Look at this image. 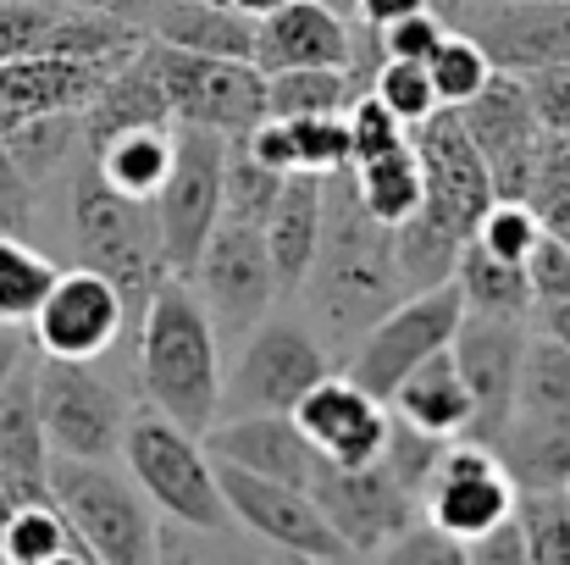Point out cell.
<instances>
[{"mask_svg": "<svg viewBox=\"0 0 570 565\" xmlns=\"http://www.w3.org/2000/svg\"><path fill=\"white\" fill-rule=\"evenodd\" d=\"M322 205H327V222H322L316 266L305 277V300H311V316L327 333V350L350 355L355 339L404 300L399 233L382 227L366 211V199L355 188V167L322 178Z\"/></svg>", "mask_w": 570, "mask_h": 565, "instance_id": "cell-1", "label": "cell"}, {"mask_svg": "<svg viewBox=\"0 0 570 565\" xmlns=\"http://www.w3.org/2000/svg\"><path fill=\"white\" fill-rule=\"evenodd\" d=\"M139 382L150 410L173 416L189 432H210L222 421V333L194 289V277L167 272L139 316Z\"/></svg>", "mask_w": 570, "mask_h": 565, "instance_id": "cell-2", "label": "cell"}, {"mask_svg": "<svg viewBox=\"0 0 570 565\" xmlns=\"http://www.w3.org/2000/svg\"><path fill=\"white\" fill-rule=\"evenodd\" d=\"M122 466L139 483V494L178 527H189L199 538H222L233 527L216 460L205 449V438L178 427L161 410H134L128 438H122Z\"/></svg>", "mask_w": 570, "mask_h": 565, "instance_id": "cell-3", "label": "cell"}, {"mask_svg": "<svg viewBox=\"0 0 570 565\" xmlns=\"http://www.w3.org/2000/svg\"><path fill=\"white\" fill-rule=\"evenodd\" d=\"M72 238H78V261L95 266V272H106L128 294L134 311L167 277L156 205L150 199H128L122 188L106 184L100 167H95V156H83L78 173H72Z\"/></svg>", "mask_w": 570, "mask_h": 565, "instance_id": "cell-4", "label": "cell"}, {"mask_svg": "<svg viewBox=\"0 0 570 565\" xmlns=\"http://www.w3.org/2000/svg\"><path fill=\"white\" fill-rule=\"evenodd\" d=\"M50 499L61 505L72 544L95 565H156V505L111 460H50Z\"/></svg>", "mask_w": 570, "mask_h": 565, "instance_id": "cell-5", "label": "cell"}, {"mask_svg": "<svg viewBox=\"0 0 570 565\" xmlns=\"http://www.w3.org/2000/svg\"><path fill=\"white\" fill-rule=\"evenodd\" d=\"M460 322H465V294H460L454 277L438 283V289L404 294L387 316H377L355 339V350L344 355V377L361 382L366 393H377L382 405H387L393 388L415 372L421 361H432V355H443L454 344Z\"/></svg>", "mask_w": 570, "mask_h": 565, "instance_id": "cell-6", "label": "cell"}, {"mask_svg": "<svg viewBox=\"0 0 570 565\" xmlns=\"http://www.w3.org/2000/svg\"><path fill=\"white\" fill-rule=\"evenodd\" d=\"M173 139H178V156H173V173L156 194V227H161L167 272L194 277L210 233L222 227V184H227L233 139L216 128H189V123H178Z\"/></svg>", "mask_w": 570, "mask_h": 565, "instance_id": "cell-7", "label": "cell"}, {"mask_svg": "<svg viewBox=\"0 0 570 565\" xmlns=\"http://www.w3.org/2000/svg\"><path fill=\"white\" fill-rule=\"evenodd\" d=\"M150 67L161 78V95L173 106V123L216 128L227 139H244L266 111V72L255 61H227V56H194L173 45H145Z\"/></svg>", "mask_w": 570, "mask_h": 565, "instance_id": "cell-8", "label": "cell"}, {"mask_svg": "<svg viewBox=\"0 0 570 565\" xmlns=\"http://www.w3.org/2000/svg\"><path fill=\"white\" fill-rule=\"evenodd\" d=\"M39 416L56 460H117L128 438V399L95 372V361L39 355Z\"/></svg>", "mask_w": 570, "mask_h": 565, "instance_id": "cell-9", "label": "cell"}, {"mask_svg": "<svg viewBox=\"0 0 570 565\" xmlns=\"http://www.w3.org/2000/svg\"><path fill=\"white\" fill-rule=\"evenodd\" d=\"M333 372H338L333 367V350L311 328L283 322V316H266L249 333V344H244V355L233 367V382L222 388V410L227 416H249V410H283V416H294L299 399L316 382H327Z\"/></svg>", "mask_w": 570, "mask_h": 565, "instance_id": "cell-10", "label": "cell"}, {"mask_svg": "<svg viewBox=\"0 0 570 565\" xmlns=\"http://www.w3.org/2000/svg\"><path fill=\"white\" fill-rule=\"evenodd\" d=\"M515 505H521V483L510 477L504 455L476 438H454L432 483L421 488V516L460 544H476L504 522H515Z\"/></svg>", "mask_w": 570, "mask_h": 565, "instance_id": "cell-11", "label": "cell"}, {"mask_svg": "<svg viewBox=\"0 0 570 565\" xmlns=\"http://www.w3.org/2000/svg\"><path fill=\"white\" fill-rule=\"evenodd\" d=\"M194 289H199V300H205L216 333H227V339L255 333V328L272 316L277 294H283L277 266H272L266 227H255V222H227V216H222V227L210 233V244H205V255H199V266H194Z\"/></svg>", "mask_w": 570, "mask_h": 565, "instance_id": "cell-12", "label": "cell"}, {"mask_svg": "<svg viewBox=\"0 0 570 565\" xmlns=\"http://www.w3.org/2000/svg\"><path fill=\"white\" fill-rule=\"evenodd\" d=\"M145 33L111 6H56V0H0V67L33 56L128 61Z\"/></svg>", "mask_w": 570, "mask_h": 565, "instance_id": "cell-13", "label": "cell"}, {"mask_svg": "<svg viewBox=\"0 0 570 565\" xmlns=\"http://www.w3.org/2000/svg\"><path fill=\"white\" fill-rule=\"evenodd\" d=\"M311 499L322 505V516L333 522V533L350 544L355 561H377L404 527L421 522V494L404 488L387 460H372V466H333L327 460Z\"/></svg>", "mask_w": 570, "mask_h": 565, "instance_id": "cell-14", "label": "cell"}, {"mask_svg": "<svg viewBox=\"0 0 570 565\" xmlns=\"http://www.w3.org/2000/svg\"><path fill=\"white\" fill-rule=\"evenodd\" d=\"M216 477H222V494H227L233 522L249 538H261L266 549H277V555H311V561H327V565L355 561L350 544L333 533V522L322 516V505L305 488H288V483H272V477H255V471L222 466V460H216Z\"/></svg>", "mask_w": 570, "mask_h": 565, "instance_id": "cell-15", "label": "cell"}, {"mask_svg": "<svg viewBox=\"0 0 570 565\" xmlns=\"http://www.w3.org/2000/svg\"><path fill=\"white\" fill-rule=\"evenodd\" d=\"M128 316H134L128 294L106 272L78 261V266H67L56 277V289L39 305L28 333H33V350L50 355V361H100L122 339Z\"/></svg>", "mask_w": 570, "mask_h": 565, "instance_id": "cell-16", "label": "cell"}, {"mask_svg": "<svg viewBox=\"0 0 570 565\" xmlns=\"http://www.w3.org/2000/svg\"><path fill=\"white\" fill-rule=\"evenodd\" d=\"M527 316H482L465 311L460 333H454V367L471 388L476 421L471 438L476 444H499L504 427L515 421V393H521V367H527Z\"/></svg>", "mask_w": 570, "mask_h": 565, "instance_id": "cell-17", "label": "cell"}, {"mask_svg": "<svg viewBox=\"0 0 570 565\" xmlns=\"http://www.w3.org/2000/svg\"><path fill=\"white\" fill-rule=\"evenodd\" d=\"M460 123L471 134V145L482 150L488 173H493V194L499 199H527L532 173H538V156H543V123L532 111V95H527V78L515 72H493V84L460 106Z\"/></svg>", "mask_w": 570, "mask_h": 565, "instance_id": "cell-18", "label": "cell"}, {"mask_svg": "<svg viewBox=\"0 0 570 565\" xmlns=\"http://www.w3.org/2000/svg\"><path fill=\"white\" fill-rule=\"evenodd\" d=\"M465 33L499 72H538L570 61V0H471Z\"/></svg>", "mask_w": 570, "mask_h": 565, "instance_id": "cell-19", "label": "cell"}, {"mask_svg": "<svg viewBox=\"0 0 570 565\" xmlns=\"http://www.w3.org/2000/svg\"><path fill=\"white\" fill-rule=\"evenodd\" d=\"M122 61H83V56H33L0 67V134H17L45 117H83L106 78Z\"/></svg>", "mask_w": 570, "mask_h": 565, "instance_id": "cell-20", "label": "cell"}, {"mask_svg": "<svg viewBox=\"0 0 570 565\" xmlns=\"http://www.w3.org/2000/svg\"><path fill=\"white\" fill-rule=\"evenodd\" d=\"M205 449L210 460L222 466H244L255 477H272V483H288V488H316L327 455L305 438V427L283 410H249V416H227L205 432Z\"/></svg>", "mask_w": 570, "mask_h": 565, "instance_id": "cell-21", "label": "cell"}, {"mask_svg": "<svg viewBox=\"0 0 570 565\" xmlns=\"http://www.w3.org/2000/svg\"><path fill=\"white\" fill-rule=\"evenodd\" d=\"M294 421L305 427V438L333 460V466H372L387 449V427H393V410L382 405L377 393H366L361 382H350L344 372H333L327 382H316Z\"/></svg>", "mask_w": 570, "mask_h": 565, "instance_id": "cell-22", "label": "cell"}, {"mask_svg": "<svg viewBox=\"0 0 570 565\" xmlns=\"http://www.w3.org/2000/svg\"><path fill=\"white\" fill-rule=\"evenodd\" d=\"M355 39L350 22L327 0H288L272 17L255 22V67L288 72V67H350Z\"/></svg>", "mask_w": 570, "mask_h": 565, "instance_id": "cell-23", "label": "cell"}, {"mask_svg": "<svg viewBox=\"0 0 570 565\" xmlns=\"http://www.w3.org/2000/svg\"><path fill=\"white\" fill-rule=\"evenodd\" d=\"M387 410H393L399 421L432 432V438H449V444H454V438H471L476 405H471V388H465V377L454 367V344H449L443 355L421 361L415 372L404 377V382L393 388Z\"/></svg>", "mask_w": 570, "mask_h": 565, "instance_id": "cell-24", "label": "cell"}, {"mask_svg": "<svg viewBox=\"0 0 570 565\" xmlns=\"http://www.w3.org/2000/svg\"><path fill=\"white\" fill-rule=\"evenodd\" d=\"M322 222H327V205H322V178L316 173H294L272 216H266V244H272V266H277V283L283 294H299L311 266H316V250H322Z\"/></svg>", "mask_w": 570, "mask_h": 565, "instance_id": "cell-25", "label": "cell"}, {"mask_svg": "<svg viewBox=\"0 0 570 565\" xmlns=\"http://www.w3.org/2000/svg\"><path fill=\"white\" fill-rule=\"evenodd\" d=\"M50 438L39 416V350L22 355L0 382V466L22 471L33 483H50Z\"/></svg>", "mask_w": 570, "mask_h": 565, "instance_id": "cell-26", "label": "cell"}, {"mask_svg": "<svg viewBox=\"0 0 570 565\" xmlns=\"http://www.w3.org/2000/svg\"><path fill=\"white\" fill-rule=\"evenodd\" d=\"M173 128H178V123H173ZM173 128H122V134L89 145L83 156H95L100 178L111 188H122L128 199H150V205H156V194H161L167 173H173V156H178Z\"/></svg>", "mask_w": 570, "mask_h": 565, "instance_id": "cell-27", "label": "cell"}, {"mask_svg": "<svg viewBox=\"0 0 570 565\" xmlns=\"http://www.w3.org/2000/svg\"><path fill=\"white\" fill-rule=\"evenodd\" d=\"M493 449L504 455V466L521 483V494L527 488H566L570 483V416H554V421L515 416Z\"/></svg>", "mask_w": 570, "mask_h": 565, "instance_id": "cell-28", "label": "cell"}, {"mask_svg": "<svg viewBox=\"0 0 570 565\" xmlns=\"http://www.w3.org/2000/svg\"><path fill=\"white\" fill-rule=\"evenodd\" d=\"M454 283H460V294H465V311H482V316H532V311H538L527 266L499 261V255L482 250L476 238L465 244V255H460V266H454Z\"/></svg>", "mask_w": 570, "mask_h": 565, "instance_id": "cell-29", "label": "cell"}, {"mask_svg": "<svg viewBox=\"0 0 570 565\" xmlns=\"http://www.w3.org/2000/svg\"><path fill=\"white\" fill-rule=\"evenodd\" d=\"M355 188L366 199V211L377 216L382 227H404L421 199H426V173H421V156H415V139L387 150V156H372V162H355Z\"/></svg>", "mask_w": 570, "mask_h": 565, "instance_id": "cell-30", "label": "cell"}, {"mask_svg": "<svg viewBox=\"0 0 570 565\" xmlns=\"http://www.w3.org/2000/svg\"><path fill=\"white\" fill-rule=\"evenodd\" d=\"M355 95V72L350 67H288V72H266V111L294 123V117H333L350 111Z\"/></svg>", "mask_w": 570, "mask_h": 565, "instance_id": "cell-31", "label": "cell"}, {"mask_svg": "<svg viewBox=\"0 0 570 565\" xmlns=\"http://www.w3.org/2000/svg\"><path fill=\"white\" fill-rule=\"evenodd\" d=\"M56 277L61 266L45 250H33L22 233H0V328H33Z\"/></svg>", "mask_w": 570, "mask_h": 565, "instance_id": "cell-32", "label": "cell"}, {"mask_svg": "<svg viewBox=\"0 0 570 565\" xmlns=\"http://www.w3.org/2000/svg\"><path fill=\"white\" fill-rule=\"evenodd\" d=\"M515 416H532V421L570 416V350H566V344H554L549 333H538V339L527 344V367H521Z\"/></svg>", "mask_w": 570, "mask_h": 565, "instance_id": "cell-33", "label": "cell"}, {"mask_svg": "<svg viewBox=\"0 0 570 565\" xmlns=\"http://www.w3.org/2000/svg\"><path fill=\"white\" fill-rule=\"evenodd\" d=\"M426 72H432V84H438V100L443 106H465V100H476L488 84H493V56L465 33V28H449V39L438 45V56L426 61Z\"/></svg>", "mask_w": 570, "mask_h": 565, "instance_id": "cell-34", "label": "cell"}, {"mask_svg": "<svg viewBox=\"0 0 570 565\" xmlns=\"http://www.w3.org/2000/svg\"><path fill=\"white\" fill-rule=\"evenodd\" d=\"M515 527L532 565H570V499L566 488H527L515 505Z\"/></svg>", "mask_w": 570, "mask_h": 565, "instance_id": "cell-35", "label": "cell"}, {"mask_svg": "<svg viewBox=\"0 0 570 565\" xmlns=\"http://www.w3.org/2000/svg\"><path fill=\"white\" fill-rule=\"evenodd\" d=\"M294 178V173H288ZM283 173H272L266 162H255L238 139H233V150H227V184H222V216L227 222H255V227H266V216H272V205H277V194L288 184Z\"/></svg>", "mask_w": 570, "mask_h": 565, "instance_id": "cell-36", "label": "cell"}, {"mask_svg": "<svg viewBox=\"0 0 570 565\" xmlns=\"http://www.w3.org/2000/svg\"><path fill=\"white\" fill-rule=\"evenodd\" d=\"M61 549H72V527H67L61 505H56V499H33V505L6 527L0 561L6 565H45V561H56Z\"/></svg>", "mask_w": 570, "mask_h": 565, "instance_id": "cell-37", "label": "cell"}, {"mask_svg": "<svg viewBox=\"0 0 570 565\" xmlns=\"http://www.w3.org/2000/svg\"><path fill=\"white\" fill-rule=\"evenodd\" d=\"M527 205L538 211L543 233H554V238L570 244V139H560V134L543 139V156H538V173H532V188H527Z\"/></svg>", "mask_w": 570, "mask_h": 565, "instance_id": "cell-38", "label": "cell"}, {"mask_svg": "<svg viewBox=\"0 0 570 565\" xmlns=\"http://www.w3.org/2000/svg\"><path fill=\"white\" fill-rule=\"evenodd\" d=\"M78 139H83V117H45V123H28V128L6 134V145H11L22 178H28L33 188L61 167V156H67Z\"/></svg>", "mask_w": 570, "mask_h": 565, "instance_id": "cell-39", "label": "cell"}, {"mask_svg": "<svg viewBox=\"0 0 570 565\" xmlns=\"http://www.w3.org/2000/svg\"><path fill=\"white\" fill-rule=\"evenodd\" d=\"M294 145H299V173H344L355 167V139H350V111H333V117H294Z\"/></svg>", "mask_w": 570, "mask_h": 565, "instance_id": "cell-40", "label": "cell"}, {"mask_svg": "<svg viewBox=\"0 0 570 565\" xmlns=\"http://www.w3.org/2000/svg\"><path fill=\"white\" fill-rule=\"evenodd\" d=\"M372 95H377L404 128H421L426 117H438V111H443V100H438V84H432L426 61H387V67L377 72V89H372Z\"/></svg>", "mask_w": 570, "mask_h": 565, "instance_id": "cell-41", "label": "cell"}, {"mask_svg": "<svg viewBox=\"0 0 570 565\" xmlns=\"http://www.w3.org/2000/svg\"><path fill=\"white\" fill-rule=\"evenodd\" d=\"M538 238H543V222H538V211L527 199H493L488 216L476 222V244L493 250L499 261H515V266H527Z\"/></svg>", "mask_w": 570, "mask_h": 565, "instance_id": "cell-42", "label": "cell"}, {"mask_svg": "<svg viewBox=\"0 0 570 565\" xmlns=\"http://www.w3.org/2000/svg\"><path fill=\"white\" fill-rule=\"evenodd\" d=\"M372 565H471V544L449 538L443 527H432L426 516L415 527H404Z\"/></svg>", "mask_w": 570, "mask_h": 565, "instance_id": "cell-43", "label": "cell"}, {"mask_svg": "<svg viewBox=\"0 0 570 565\" xmlns=\"http://www.w3.org/2000/svg\"><path fill=\"white\" fill-rule=\"evenodd\" d=\"M410 128L382 106L377 95H361L355 106H350V139H355V162H372V156H387V150H399V145H410L404 139Z\"/></svg>", "mask_w": 570, "mask_h": 565, "instance_id": "cell-44", "label": "cell"}, {"mask_svg": "<svg viewBox=\"0 0 570 565\" xmlns=\"http://www.w3.org/2000/svg\"><path fill=\"white\" fill-rule=\"evenodd\" d=\"M443 39H449V22L438 11H415V17L382 28V56L387 61H432Z\"/></svg>", "mask_w": 570, "mask_h": 565, "instance_id": "cell-45", "label": "cell"}, {"mask_svg": "<svg viewBox=\"0 0 570 565\" xmlns=\"http://www.w3.org/2000/svg\"><path fill=\"white\" fill-rule=\"evenodd\" d=\"M527 277H532V300H538V311L570 300V244L566 238L543 233L538 250L527 255Z\"/></svg>", "mask_w": 570, "mask_h": 565, "instance_id": "cell-46", "label": "cell"}, {"mask_svg": "<svg viewBox=\"0 0 570 565\" xmlns=\"http://www.w3.org/2000/svg\"><path fill=\"white\" fill-rule=\"evenodd\" d=\"M527 95H532V111H538L543 134H560V139H570V61L527 72Z\"/></svg>", "mask_w": 570, "mask_h": 565, "instance_id": "cell-47", "label": "cell"}, {"mask_svg": "<svg viewBox=\"0 0 570 565\" xmlns=\"http://www.w3.org/2000/svg\"><path fill=\"white\" fill-rule=\"evenodd\" d=\"M238 145H244L255 162H266L272 173H283V178H288V173H299V145H294V128H288L283 117H261Z\"/></svg>", "mask_w": 570, "mask_h": 565, "instance_id": "cell-48", "label": "cell"}, {"mask_svg": "<svg viewBox=\"0 0 570 565\" xmlns=\"http://www.w3.org/2000/svg\"><path fill=\"white\" fill-rule=\"evenodd\" d=\"M28 216H33V184L22 178V167L0 134V233H22Z\"/></svg>", "mask_w": 570, "mask_h": 565, "instance_id": "cell-49", "label": "cell"}, {"mask_svg": "<svg viewBox=\"0 0 570 565\" xmlns=\"http://www.w3.org/2000/svg\"><path fill=\"white\" fill-rule=\"evenodd\" d=\"M33 499H50V483H33V477H22V471H6V466H0V544H6V527H11Z\"/></svg>", "mask_w": 570, "mask_h": 565, "instance_id": "cell-50", "label": "cell"}, {"mask_svg": "<svg viewBox=\"0 0 570 565\" xmlns=\"http://www.w3.org/2000/svg\"><path fill=\"white\" fill-rule=\"evenodd\" d=\"M471 565H532L521 527H515V522H504L499 533L476 538V544H471Z\"/></svg>", "mask_w": 570, "mask_h": 565, "instance_id": "cell-51", "label": "cell"}, {"mask_svg": "<svg viewBox=\"0 0 570 565\" xmlns=\"http://www.w3.org/2000/svg\"><path fill=\"white\" fill-rule=\"evenodd\" d=\"M156 565H205V555L189 544V527L167 522L161 527V544H156Z\"/></svg>", "mask_w": 570, "mask_h": 565, "instance_id": "cell-52", "label": "cell"}, {"mask_svg": "<svg viewBox=\"0 0 570 565\" xmlns=\"http://www.w3.org/2000/svg\"><path fill=\"white\" fill-rule=\"evenodd\" d=\"M355 11L372 22V28H393V22H404V17H415V11H426V0H355Z\"/></svg>", "mask_w": 570, "mask_h": 565, "instance_id": "cell-53", "label": "cell"}, {"mask_svg": "<svg viewBox=\"0 0 570 565\" xmlns=\"http://www.w3.org/2000/svg\"><path fill=\"white\" fill-rule=\"evenodd\" d=\"M538 316H543V333H549L554 344H566V350H570V300H560V305H543Z\"/></svg>", "mask_w": 570, "mask_h": 565, "instance_id": "cell-54", "label": "cell"}, {"mask_svg": "<svg viewBox=\"0 0 570 565\" xmlns=\"http://www.w3.org/2000/svg\"><path fill=\"white\" fill-rule=\"evenodd\" d=\"M28 350H22V339H17V328H0V382L11 377V367L22 361Z\"/></svg>", "mask_w": 570, "mask_h": 565, "instance_id": "cell-55", "label": "cell"}, {"mask_svg": "<svg viewBox=\"0 0 570 565\" xmlns=\"http://www.w3.org/2000/svg\"><path fill=\"white\" fill-rule=\"evenodd\" d=\"M227 6H233V11H244V17H255V22H261V17H272V11H277V6H288V0H227Z\"/></svg>", "mask_w": 570, "mask_h": 565, "instance_id": "cell-56", "label": "cell"}, {"mask_svg": "<svg viewBox=\"0 0 570 565\" xmlns=\"http://www.w3.org/2000/svg\"><path fill=\"white\" fill-rule=\"evenodd\" d=\"M272 565H327V561H311V555H272Z\"/></svg>", "mask_w": 570, "mask_h": 565, "instance_id": "cell-57", "label": "cell"}, {"mask_svg": "<svg viewBox=\"0 0 570 565\" xmlns=\"http://www.w3.org/2000/svg\"><path fill=\"white\" fill-rule=\"evenodd\" d=\"M56 6H100V0H56Z\"/></svg>", "mask_w": 570, "mask_h": 565, "instance_id": "cell-58", "label": "cell"}, {"mask_svg": "<svg viewBox=\"0 0 570 565\" xmlns=\"http://www.w3.org/2000/svg\"><path fill=\"white\" fill-rule=\"evenodd\" d=\"M344 565H372V561H344Z\"/></svg>", "mask_w": 570, "mask_h": 565, "instance_id": "cell-59", "label": "cell"}, {"mask_svg": "<svg viewBox=\"0 0 570 565\" xmlns=\"http://www.w3.org/2000/svg\"><path fill=\"white\" fill-rule=\"evenodd\" d=\"M566 499H570V483H566Z\"/></svg>", "mask_w": 570, "mask_h": 565, "instance_id": "cell-60", "label": "cell"}, {"mask_svg": "<svg viewBox=\"0 0 570 565\" xmlns=\"http://www.w3.org/2000/svg\"><path fill=\"white\" fill-rule=\"evenodd\" d=\"M0 565H6V561H0Z\"/></svg>", "mask_w": 570, "mask_h": 565, "instance_id": "cell-61", "label": "cell"}]
</instances>
